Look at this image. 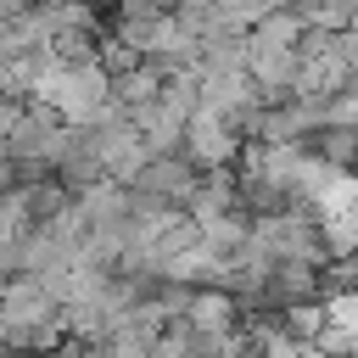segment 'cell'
Masks as SVG:
<instances>
[{"instance_id": "7a4b0ae2", "label": "cell", "mask_w": 358, "mask_h": 358, "mask_svg": "<svg viewBox=\"0 0 358 358\" xmlns=\"http://www.w3.org/2000/svg\"><path fill=\"white\" fill-rule=\"evenodd\" d=\"M235 145H241V134H235V123H229L224 112L196 106V112L185 117V140H179V151H185L196 168H224V162L235 157Z\"/></svg>"}, {"instance_id": "6da1fadb", "label": "cell", "mask_w": 358, "mask_h": 358, "mask_svg": "<svg viewBox=\"0 0 358 358\" xmlns=\"http://www.w3.org/2000/svg\"><path fill=\"white\" fill-rule=\"evenodd\" d=\"M45 112H56L62 123H90L106 101H112V73L95 62V56H56L34 90H28Z\"/></svg>"}]
</instances>
